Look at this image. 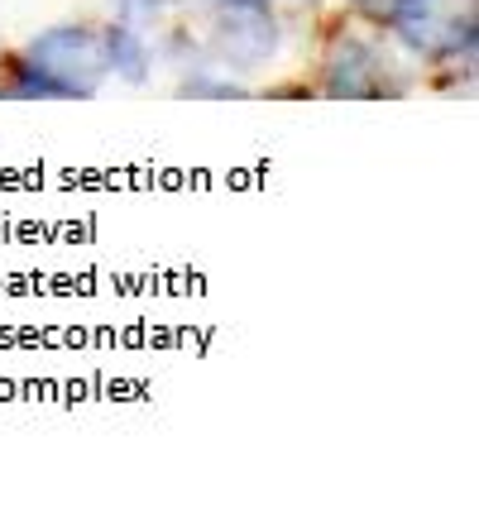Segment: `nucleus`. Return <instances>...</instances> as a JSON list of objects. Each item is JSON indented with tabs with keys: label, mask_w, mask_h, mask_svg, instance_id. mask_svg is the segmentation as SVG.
I'll return each mask as SVG.
<instances>
[{
	"label": "nucleus",
	"mask_w": 479,
	"mask_h": 512,
	"mask_svg": "<svg viewBox=\"0 0 479 512\" xmlns=\"http://www.w3.org/2000/svg\"><path fill=\"white\" fill-rule=\"evenodd\" d=\"M29 67H39L44 77H53L68 96H92L101 87V77L111 72L106 63V44L92 29H48L29 44Z\"/></svg>",
	"instance_id": "f257e3e1"
},
{
	"label": "nucleus",
	"mask_w": 479,
	"mask_h": 512,
	"mask_svg": "<svg viewBox=\"0 0 479 512\" xmlns=\"http://www.w3.org/2000/svg\"><path fill=\"white\" fill-rule=\"evenodd\" d=\"M216 48L235 67H259L278 53V24L269 20L264 5H226L216 24Z\"/></svg>",
	"instance_id": "f03ea898"
},
{
	"label": "nucleus",
	"mask_w": 479,
	"mask_h": 512,
	"mask_svg": "<svg viewBox=\"0 0 479 512\" xmlns=\"http://www.w3.org/2000/svg\"><path fill=\"white\" fill-rule=\"evenodd\" d=\"M384 15L412 48H427V53L460 48V20L446 10V0H393Z\"/></svg>",
	"instance_id": "7ed1b4c3"
},
{
	"label": "nucleus",
	"mask_w": 479,
	"mask_h": 512,
	"mask_svg": "<svg viewBox=\"0 0 479 512\" xmlns=\"http://www.w3.org/2000/svg\"><path fill=\"white\" fill-rule=\"evenodd\" d=\"M384 58L374 53L369 44L360 39H341L336 53H331V67H326V91L331 96H350V101H360V96H384L393 91L384 82Z\"/></svg>",
	"instance_id": "20e7f679"
},
{
	"label": "nucleus",
	"mask_w": 479,
	"mask_h": 512,
	"mask_svg": "<svg viewBox=\"0 0 479 512\" xmlns=\"http://www.w3.org/2000/svg\"><path fill=\"white\" fill-rule=\"evenodd\" d=\"M101 44H106V63H111V72L130 77V82H139V77L149 72V48L139 44V34H130V29H111Z\"/></svg>",
	"instance_id": "39448f33"
},
{
	"label": "nucleus",
	"mask_w": 479,
	"mask_h": 512,
	"mask_svg": "<svg viewBox=\"0 0 479 512\" xmlns=\"http://www.w3.org/2000/svg\"><path fill=\"white\" fill-rule=\"evenodd\" d=\"M183 91H187V96H240L245 87H235V82H202V77H192Z\"/></svg>",
	"instance_id": "423d86ee"
},
{
	"label": "nucleus",
	"mask_w": 479,
	"mask_h": 512,
	"mask_svg": "<svg viewBox=\"0 0 479 512\" xmlns=\"http://www.w3.org/2000/svg\"><path fill=\"white\" fill-rule=\"evenodd\" d=\"M360 5H365V10H388L393 0H360Z\"/></svg>",
	"instance_id": "0eeeda50"
},
{
	"label": "nucleus",
	"mask_w": 479,
	"mask_h": 512,
	"mask_svg": "<svg viewBox=\"0 0 479 512\" xmlns=\"http://www.w3.org/2000/svg\"><path fill=\"white\" fill-rule=\"evenodd\" d=\"M221 5H264V0H221Z\"/></svg>",
	"instance_id": "6e6552de"
}]
</instances>
